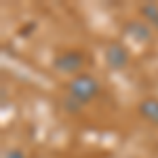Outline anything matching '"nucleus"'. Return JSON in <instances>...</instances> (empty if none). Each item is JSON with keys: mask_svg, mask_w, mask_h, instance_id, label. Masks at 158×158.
Returning <instances> with one entry per match:
<instances>
[{"mask_svg": "<svg viewBox=\"0 0 158 158\" xmlns=\"http://www.w3.org/2000/svg\"><path fill=\"white\" fill-rule=\"evenodd\" d=\"M106 63L110 70H122L129 63V49L122 42H110L106 47Z\"/></svg>", "mask_w": 158, "mask_h": 158, "instance_id": "obj_3", "label": "nucleus"}, {"mask_svg": "<svg viewBox=\"0 0 158 158\" xmlns=\"http://www.w3.org/2000/svg\"><path fill=\"white\" fill-rule=\"evenodd\" d=\"M2 158H25V154H23V150H19V148H11V150L2 152Z\"/></svg>", "mask_w": 158, "mask_h": 158, "instance_id": "obj_7", "label": "nucleus"}, {"mask_svg": "<svg viewBox=\"0 0 158 158\" xmlns=\"http://www.w3.org/2000/svg\"><path fill=\"white\" fill-rule=\"evenodd\" d=\"M53 68L61 74L78 76V74H82L80 70L85 68V53L82 51H76V49L61 51V53L55 55V59H53Z\"/></svg>", "mask_w": 158, "mask_h": 158, "instance_id": "obj_2", "label": "nucleus"}, {"mask_svg": "<svg viewBox=\"0 0 158 158\" xmlns=\"http://www.w3.org/2000/svg\"><path fill=\"white\" fill-rule=\"evenodd\" d=\"M99 91H101V86H99L97 78H93L91 74H85V72L78 74V76H72L70 82H68V95H70V99H74L80 106H85L91 99H95L99 95Z\"/></svg>", "mask_w": 158, "mask_h": 158, "instance_id": "obj_1", "label": "nucleus"}, {"mask_svg": "<svg viewBox=\"0 0 158 158\" xmlns=\"http://www.w3.org/2000/svg\"><path fill=\"white\" fill-rule=\"evenodd\" d=\"M139 13H141V17H143L146 21L158 25V4H154V2H148V4H143V6L139 9Z\"/></svg>", "mask_w": 158, "mask_h": 158, "instance_id": "obj_6", "label": "nucleus"}, {"mask_svg": "<svg viewBox=\"0 0 158 158\" xmlns=\"http://www.w3.org/2000/svg\"><path fill=\"white\" fill-rule=\"evenodd\" d=\"M127 34L129 36H133L135 40H139V42H143V40H150V27H148L143 21H131V23L127 25Z\"/></svg>", "mask_w": 158, "mask_h": 158, "instance_id": "obj_5", "label": "nucleus"}, {"mask_svg": "<svg viewBox=\"0 0 158 158\" xmlns=\"http://www.w3.org/2000/svg\"><path fill=\"white\" fill-rule=\"evenodd\" d=\"M139 114L146 118L148 122L158 127V97H146L139 101Z\"/></svg>", "mask_w": 158, "mask_h": 158, "instance_id": "obj_4", "label": "nucleus"}]
</instances>
